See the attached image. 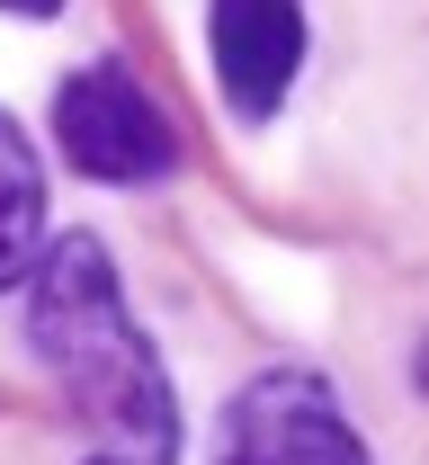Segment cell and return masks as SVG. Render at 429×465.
<instances>
[{"label":"cell","mask_w":429,"mask_h":465,"mask_svg":"<svg viewBox=\"0 0 429 465\" xmlns=\"http://www.w3.org/2000/svg\"><path fill=\"white\" fill-rule=\"evenodd\" d=\"M27 341H36L45 376L72 394V411L90 430H108L143 465H171V448H180L171 376H161V358L143 341V322L125 313V287L90 232H63V242L36 251V269H27Z\"/></svg>","instance_id":"1"},{"label":"cell","mask_w":429,"mask_h":465,"mask_svg":"<svg viewBox=\"0 0 429 465\" xmlns=\"http://www.w3.org/2000/svg\"><path fill=\"white\" fill-rule=\"evenodd\" d=\"M54 143H63V162H72V171L117 179V188L161 179L171 162H180L171 108H161L125 63H81V72L54 90Z\"/></svg>","instance_id":"2"},{"label":"cell","mask_w":429,"mask_h":465,"mask_svg":"<svg viewBox=\"0 0 429 465\" xmlns=\"http://www.w3.org/2000/svg\"><path fill=\"white\" fill-rule=\"evenodd\" d=\"M215 465H375L367 439L349 430L340 394L305 367H268L224 403Z\"/></svg>","instance_id":"3"},{"label":"cell","mask_w":429,"mask_h":465,"mask_svg":"<svg viewBox=\"0 0 429 465\" xmlns=\"http://www.w3.org/2000/svg\"><path fill=\"white\" fill-rule=\"evenodd\" d=\"M206 54L242 125H268L305 72V0H215L206 9Z\"/></svg>","instance_id":"4"},{"label":"cell","mask_w":429,"mask_h":465,"mask_svg":"<svg viewBox=\"0 0 429 465\" xmlns=\"http://www.w3.org/2000/svg\"><path fill=\"white\" fill-rule=\"evenodd\" d=\"M36 251H45V171L27 134L0 116V287H27Z\"/></svg>","instance_id":"5"},{"label":"cell","mask_w":429,"mask_h":465,"mask_svg":"<svg viewBox=\"0 0 429 465\" xmlns=\"http://www.w3.org/2000/svg\"><path fill=\"white\" fill-rule=\"evenodd\" d=\"M0 9H9V18H54L63 0H0Z\"/></svg>","instance_id":"6"},{"label":"cell","mask_w":429,"mask_h":465,"mask_svg":"<svg viewBox=\"0 0 429 465\" xmlns=\"http://www.w3.org/2000/svg\"><path fill=\"white\" fill-rule=\"evenodd\" d=\"M90 465H143V457H125V448H117V457H90Z\"/></svg>","instance_id":"7"}]
</instances>
